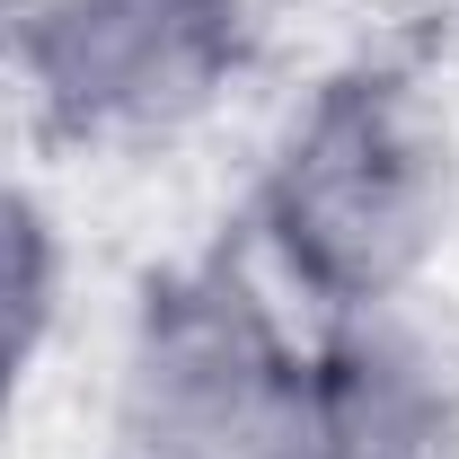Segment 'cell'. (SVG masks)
Returning <instances> with one entry per match:
<instances>
[{
  "label": "cell",
  "instance_id": "1",
  "mask_svg": "<svg viewBox=\"0 0 459 459\" xmlns=\"http://www.w3.org/2000/svg\"><path fill=\"white\" fill-rule=\"evenodd\" d=\"M0 336H9V327H0Z\"/></svg>",
  "mask_w": 459,
  "mask_h": 459
}]
</instances>
